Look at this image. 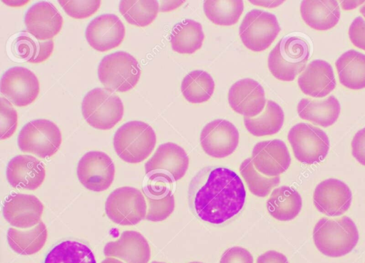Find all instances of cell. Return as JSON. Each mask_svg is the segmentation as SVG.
Returning <instances> with one entry per match:
<instances>
[{
  "label": "cell",
  "instance_id": "cell-29",
  "mask_svg": "<svg viewBox=\"0 0 365 263\" xmlns=\"http://www.w3.org/2000/svg\"><path fill=\"white\" fill-rule=\"evenodd\" d=\"M204 38L202 25L194 20L185 19L173 27L170 41L174 51L191 54L201 48Z\"/></svg>",
  "mask_w": 365,
  "mask_h": 263
},
{
  "label": "cell",
  "instance_id": "cell-32",
  "mask_svg": "<svg viewBox=\"0 0 365 263\" xmlns=\"http://www.w3.org/2000/svg\"><path fill=\"white\" fill-rule=\"evenodd\" d=\"M284 114L282 107L275 102L268 100L265 109L253 118L244 117L246 129L255 136H269L277 134L282 129Z\"/></svg>",
  "mask_w": 365,
  "mask_h": 263
},
{
  "label": "cell",
  "instance_id": "cell-41",
  "mask_svg": "<svg viewBox=\"0 0 365 263\" xmlns=\"http://www.w3.org/2000/svg\"><path fill=\"white\" fill-rule=\"evenodd\" d=\"M349 36L354 45L365 50V20L357 16L349 28Z\"/></svg>",
  "mask_w": 365,
  "mask_h": 263
},
{
  "label": "cell",
  "instance_id": "cell-47",
  "mask_svg": "<svg viewBox=\"0 0 365 263\" xmlns=\"http://www.w3.org/2000/svg\"><path fill=\"white\" fill-rule=\"evenodd\" d=\"M5 4L11 6V7H20L22 6L27 3H29V1H2Z\"/></svg>",
  "mask_w": 365,
  "mask_h": 263
},
{
  "label": "cell",
  "instance_id": "cell-36",
  "mask_svg": "<svg viewBox=\"0 0 365 263\" xmlns=\"http://www.w3.org/2000/svg\"><path fill=\"white\" fill-rule=\"evenodd\" d=\"M119 11L132 25L143 27L150 24L157 17L159 4L157 1H120Z\"/></svg>",
  "mask_w": 365,
  "mask_h": 263
},
{
  "label": "cell",
  "instance_id": "cell-28",
  "mask_svg": "<svg viewBox=\"0 0 365 263\" xmlns=\"http://www.w3.org/2000/svg\"><path fill=\"white\" fill-rule=\"evenodd\" d=\"M335 65L343 86L351 90L365 87V54L349 50L337 59Z\"/></svg>",
  "mask_w": 365,
  "mask_h": 263
},
{
  "label": "cell",
  "instance_id": "cell-6",
  "mask_svg": "<svg viewBox=\"0 0 365 263\" xmlns=\"http://www.w3.org/2000/svg\"><path fill=\"white\" fill-rule=\"evenodd\" d=\"M81 109L87 123L101 130L112 129L123 115V104L119 97L101 87L94 88L86 95Z\"/></svg>",
  "mask_w": 365,
  "mask_h": 263
},
{
  "label": "cell",
  "instance_id": "cell-11",
  "mask_svg": "<svg viewBox=\"0 0 365 263\" xmlns=\"http://www.w3.org/2000/svg\"><path fill=\"white\" fill-rule=\"evenodd\" d=\"M189 166V157L179 145L168 142L160 144L145 164L148 178H160L170 186L181 179Z\"/></svg>",
  "mask_w": 365,
  "mask_h": 263
},
{
  "label": "cell",
  "instance_id": "cell-44",
  "mask_svg": "<svg viewBox=\"0 0 365 263\" xmlns=\"http://www.w3.org/2000/svg\"><path fill=\"white\" fill-rule=\"evenodd\" d=\"M184 1H162L160 6V11H169L182 4Z\"/></svg>",
  "mask_w": 365,
  "mask_h": 263
},
{
  "label": "cell",
  "instance_id": "cell-12",
  "mask_svg": "<svg viewBox=\"0 0 365 263\" xmlns=\"http://www.w3.org/2000/svg\"><path fill=\"white\" fill-rule=\"evenodd\" d=\"M80 183L88 190L101 192L107 190L115 177V166L110 156L103 151L86 153L77 166Z\"/></svg>",
  "mask_w": 365,
  "mask_h": 263
},
{
  "label": "cell",
  "instance_id": "cell-37",
  "mask_svg": "<svg viewBox=\"0 0 365 263\" xmlns=\"http://www.w3.org/2000/svg\"><path fill=\"white\" fill-rule=\"evenodd\" d=\"M239 170L249 190L257 197L267 196L280 183L279 176L267 177L258 172L251 158L245 159L241 163Z\"/></svg>",
  "mask_w": 365,
  "mask_h": 263
},
{
  "label": "cell",
  "instance_id": "cell-33",
  "mask_svg": "<svg viewBox=\"0 0 365 263\" xmlns=\"http://www.w3.org/2000/svg\"><path fill=\"white\" fill-rule=\"evenodd\" d=\"M215 90V82L207 72L196 70L189 73L181 83L184 97L190 103L200 104L207 101Z\"/></svg>",
  "mask_w": 365,
  "mask_h": 263
},
{
  "label": "cell",
  "instance_id": "cell-43",
  "mask_svg": "<svg viewBox=\"0 0 365 263\" xmlns=\"http://www.w3.org/2000/svg\"><path fill=\"white\" fill-rule=\"evenodd\" d=\"M256 263H289L287 257L275 250H269L260 254Z\"/></svg>",
  "mask_w": 365,
  "mask_h": 263
},
{
  "label": "cell",
  "instance_id": "cell-25",
  "mask_svg": "<svg viewBox=\"0 0 365 263\" xmlns=\"http://www.w3.org/2000/svg\"><path fill=\"white\" fill-rule=\"evenodd\" d=\"M300 13L306 24L317 31H327L334 27L341 16L336 1H302Z\"/></svg>",
  "mask_w": 365,
  "mask_h": 263
},
{
  "label": "cell",
  "instance_id": "cell-39",
  "mask_svg": "<svg viewBox=\"0 0 365 263\" xmlns=\"http://www.w3.org/2000/svg\"><path fill=\"white\" fill-rule=\"evenodd\" d=\"M59 4L72 18L82 19L94 14L101 6V1H65L59 0Z\"/></svg>",
  "mask_w": 365,
  "mask_h": 263
},
{
  "label": "cell",
  "instance_id": "cell-45",
  "mask_svg": "<svg viewBox=\"0 0 365 263\" xmlns=\"http://www.w3.org/2000/svg\"><path fill=\"white\" fill-rule=\"evenodd\" d=\"M250 3L267 8H274L283 3L284 1H250Z\"/></svg>",
  "mask_w": 365,
  "mask_h": 263
},
{
  "label": "cell",
  "instance_id": "cell-9",
  "mask_svg": "<svg viewBox=\"0 0 365 263\" xmlns=\"http://www.w3.org/2000/svg\"><path fill=\"white\" fill-rule=\"evenodd\" d=\"M106 215L120 225H134L147 215L144 195L135 188L124 186L115 189L105 203Z\"/></svg>",
  "mask_w": 365,
  "mask_h": 263
},
{
  "label": "cell",
  "instance_id": "cell-19",
  "mask_svg": "<svg viewBox=\"0 0 365 263\" xmlns=\"http://www.w3.org/2000/svg\"><path fill=\"white\" fill-rule=\"evenodd\" d=\"M63 20L54 6L48 1L32 5L24 18L26 31L41 41L51 40L61 30Z\"/></svg>",
  "mask_w": 365,
  "mask_h": 263
},
{
  "label": "cell",
  "instance_id": "cell-30",
  "mask_svg": "<svg viewBox=\"0 0 365 263\" xmlns=\"http://www.w3.org/2000/svg\"><path fill=\"white\" fill-rule=\"evenodd\" d=\"M47 240V229L43 222L32 228L21 230L10 227L7 231V241L10 247L22 255H31L40 251Z\"/></svg>",
  "mask_w": 365,
  "mask_h": 263
},
{
  "label": "cell",
  "instance_id": "cell-27",
  "mask_svg": "<svg viewBox=\"0 0 365 263\" xmlns=\"http://www.w3.org/2000/svg\"><path fill=\"white\" fill-rule=\"evenodd\" d=\"M302 200L299 193L289 186L274 188L267 201L269 215L279 221H289L300 213Z\"/></svg>",
  "mask_w": 365,
  "mask_h": 263
},
{
  "label": "cell",
  "instance_id": "cell-40",
  "mask_svg": "<svg viewBox=\"0 0 365 263\" xmlns=\"http://www.w3.org/2000/svg\"><path fill=\"white\" fill-rule=\"evenodd\" d=\"M220 263H254L252 254L242 247H232L222 254Z\"/></svg>",
  "mask_w": 365,
  "mask_h": 263
},
{
  "label": "cell",
  "instance_id": "cell-5",
  "mask_svg": "<svg viewBox=\"0 0 365 263\" xmlns=\"http://www.w3.org/2000/svg\"><path fill=\"white\" fill-rule=\"evenodd\" d=\"M98 76L105 88L110 92H125L133 89L140 76L137 60L125 51H116L101 60Z\"/></svg>",
  "mask_w": 365,
  "mask_h": 263
},
{
  "label": "cell",
  "instance_id": "cell-24",
  "mask_svg": "<svg viewBox=\"0 0 365 263\" xmlns=\"http://www.w3.org/2000/svg\"><path fill=\"white\" fill-rule=\"evenodd\" d=\"M143 190L148 204L145 219L152 222L167 219L175 209L170 185L162 179L147 177Z\"/></svg>",
  "mask_w": 365,
  "mask_h": 263
},
{
  "label": "cell",
  "instance_id": "cell-48",
  "mask_svg": "<svg viewBox=\"0 0 365 263\" xmlns=\"http://www.w3.org/2000/svg\"><path fill=\"white\" fill-rule=\"evenodd\" d=\"M101 263H124L122 261L115 259V257H107L103 259Z\"/></svg>",
  "mask_w": 365,
  "mask_h": 263
},
{
  "label": "cell",
  "instance_id": "cell-23",
  "mask_svg": "<svg viewBox=\"0 0 365 263\" xmlns=\"http://www.w3.org/2000/svg\"><path fill=\"white\" fill-rule=\"evenodd\" d=\"M336 85L332 67L323 60H312L298 77V85L302 92L315 98L326 97Z\"/></svg>",
  "mask_w": 365,
  "mask_h": 263
},
{
  "label": "cell",
  "instance_id": "cell-20",
  "mask_svg": "<svg viewBox=\"0 0 365 263\" xmlns=\"http://www.w3.org/2000/svg\"><path fill=\"white\" fill-rule=\"evenodd\" d=\"M43 211L41 200L33 195L16 193L6 199L3 215L6 220L17 228H30L38 225Z\"/></svg>",
  "mask_w": 365,
  "mask_h": 263
},
{
  "label": "cell",
  "instance_id": "cell-10",
  "mask_svg": "<svg viewBox=\"0 0 365 263\" xmlns=\"http://www.w3.org/2000/svg\"><path fill=\"white\" fill-rule=\"evenodd\" d=\"M280 29L275 15L268 11L252 9L246 14L241 22L239 35L246 48L260 52L271 45Z\"/></svg>",
  "mask_w": 365,
  "mask_h": 263
},
{
  "label": "cell",
  "instance_id": "cell-7",
  "mask_svg": "<svg viewBox=\"0 0 365 263\" xmlns=\"http://www.w3.org/2000/svg\"><path fill=\"white\" fill-rule=\"evenodd\" d=\"M61 141V132L57 125L48 119H40L23 127L18 136V146L23 152L47 158L57 152Z\"/></svg>",
  "mask_w": 365,
  "mask_h": 263
},
{
  "label": "cell",
  "instance_id": "cell-35",
  "mask_svg": "<svg viewBox=\"0 0 365 263\" xmlns=\"http://www.w3.org/2000/svg\"><path fill=\"white\" fill-rule=\"evenodd\" d=\"M203 10L213 23L219 26L235 24L244 11L243 1H205Z\"/></svg>",
  "mask_w": 365,
  "mask_h": 263
},
{
  "label": "cell",
  "instance_id": "cell-18",
  "mask_svg": "<svg viewBox=\"0 0 365 263\" xmlns=\"http://www.w3.org/2000/svg\"><path fill=\"white\" fill-rule=\"evenodd\" d=\"M266 101L264 88L251 78L237 81L228 92L230 106L235 112L245 117L253 118L261 114Z\"/></svg>",
  "mask_w": 365,
  "mask_h": 263
},
{
  "label": "cell",
  "instance_id": "cell-49",
  "mask_svg": "<svg viewBox=\"0 0 365 263\" xmlns=\"http://www.w3.org/2000/svg\"><path fill=\"white\" fill-rule=\"evenodd\" d=\"M361 15L365 18V4L359 9Z\"/></svg>",
  "mask_w": 365,
  "mask_h": 263
},
{
  "label": "cell",
  "instance_id": "cell-42",
  "mask_svg": "<svg viewBox=\"0 0 365 263\" xmlns=\"http://www.w3.org/2000/svg\"><path fill=\"white\" fill-rule=\"evenodd\" d=\"M351 146L352 156L359 163L365 166V127L356 133Z\"/></svg>",
  "mask_w": 365,
  "mask_h": 263
},
{
  "label": "cell",
  "instance_id": "cell-3",
  "mask_svg": "<svg viewBox=\"0 0 365 263\" xmlns=\"http://www.w3.org/2000/svg\"><path fill=\"white\" fill-rule=\"evenodd\" d=\"M309 53L306 40L299 36H285L270 51L268 68L277 80L293 81L305 69Z\"/></svg>",
  "mask_w": 365,
  "mask_h": 263
},
{
  "label": "cell",
  "instance_id": "cell-50",
  "mask_svg": "<svg viewBox=\"0 0 365 263\" xmlns=\"http://www.w3.org/2000/svg\"><path fill=\"white\" fill-rule=\"evenodd\" d=\"M151 263H165V262H157V261H153V262H152Z\"/></svg>",
  "mask_w": 365,
  "mask_h": 263
},
{
  "label": "cell",
  "instance_id": "cell-13",
  "mask_svg": "<svg viewBox=\"0 0 365 263\" xmlns=\"http://www.w3.org/2000/svg\"><path fill=\"white\" fill-rule=\"evenodd\" d=\"M1 93L11 104L24 107L36 99L40 86L36 75L30 70L16 66L7 70L1 79Z\"/></svg>",
  "mask_w": 365,
  "mask_h": 263
},
{
  "label": "cell",
  "instance_id": "cell-17",
  "mask_svg": "<svg viewBox=\"0 0 365 263\" xmlns=\"http://www.w3.org/2000/svg\"><path fill=\"white\" fill-rule=\"evenodd\" d=\"M125 35L121 20L113 14H105L93 18L86 29V38L89 45L100 52L119 46Z\"/></svg>",
  "mask_w": 365,
  "mask_h": 263
},
{
  "label": "cell",
  "instance_id": "cell-21",
  "mask_svg": "<svg viewBox=\"0 0 365 263\" xmlns=\"http://www.w3.org/2000/svg\"><path fill=\"white\" fill-rule=\"evenodd\" d=\"M6 175L12 187L33 190L43 183L46 170L43 163L36 157L18 155L9 161Z\"/></svg>",
  "mask_w": 365,
  "mask_h": 263
},
{
  "label": "cell",
  "instance_id": "cell-46",
  "mask_svg": "<svg viewBox=\"0 0 365 263\" xmlns=\"http://www.w3.org/2000/svg\"><path fill=\"white\" fill-rule=\"evenodd\" d=\"M364 3V1H343L340 4L344 10H350Z\"/></svg>",
  "mask_w": 365,
  "mask_h": 263
},
{
  "label": "cell",
  "instance_id": "cell-2",
  "mask_svg": "<svg viewBox=\"0 0 365 263\" xmlns=\"http://www.w3.org/2000/svg\"><path fill=\"white\" fill-rule=\"evenodd\" d=\"M359 238L358 229L348 216L337 219L322 218L317 221L313 230L316 247L330 257H339L351 252Z\"/></svg>",
  "mask_w": 365,
  "mask_h": 263
},
{
  "label": "cell",
  "instance_id": "cell-16",
  "mask_svg": "<svg viewBox=\"0 0 365 263\" xmlns=\"http://www.w3.org/2000/svg\"><path fill=\"white\" fill-rule=\"evenodd\" d=\"M251 159L257 171L267 177L279 176L291 163L288 148L280 139L257 143L252 149Z\"/></svg>",
  "mask_w": 365,
  "mask_h": 263
},
{
  "label": "cell",
  "instance_id": "cell-22",
  "mask_svg": "<svg viewBox=\"0 0 365 263\" xmlns=\"http://www.w3.org/2000/svg\"><path fill=\"white\" fill-rule=\"evenodd\" d=\"M103 252L107 257L118 258L125 263H148L151 254L145 237L133 230L124 231L117 240L108 242Z\"/></svg>",
  "mask_w": 365,
  "mask_h": 263
},
{
  "label": "cell",
  "instance_id": "cell-14",
  "mask_svg": "<svg viewBox=\"0 0 365 263\" xmlns=\"http://www.w3.org/2000/svg\"><path fill=\"white\" fill-rule=\"evenodd\" d=\"M239 132L230 122L218 119L207 123L202 129L200 136L203 151L210 156L217 159L231 155L239 144Z\"/></svg>",
  "mask_w": 365,
  "mask_h": 263
},
{
  "label": "cell",
  "instance_id": "cell-31",
  "mask_svg": "<svg viewBox=\"0 0 365 263\" xmlns=\"http://www.w3.org/2000/svg\"><path fill=\"white\" fill-rule=\"evenodd\" d=\"M11 49L16 58L36 64L49 58L53 50V41H40L30 33L23 32L13 41Z\"/></svg>",
  "mask_w": 365,
  "mask_h": 263
},
{
  "label": "cell",
  "instance_id": "cell-1",
  "mask_svg": "<svg viewBox=\"0 0 365 263\" xmlns=\"http://www.w3.org/2000/svg\"><path fill=\"white\" fill-rule=\"evenodd\" d=\"M246 199L240 177L224 167L212 169L195 194L193 205L197 216L214 225L222 224L237 215Z\"/></svg>",
  "mask_w": 365,
  "mask_h": 263
},
{
  "label": "cell",
  "instance_id": "cell-8",
  "mask_svg": "<svg viewBox=\"0 0 365 263\" xmlns=\"http://www.w3.org/2000/svg\"><path fill=\"white\" fill-rule=\"evenodd\" d=\"M294 157L302 163L322 161L329 150L327 134L321 129L307 123L293 126L287 135Z\"/></svg>",
  "mask_w": 365,
  "mask_h": 263
},
{
  "label": "cell",
  "instance_id": "cell-26",
  "mask_svg": "<svg viewBox=\"0 0 365 263\" xmlns=\"http://www.w3.org/2000/svg\"><path fill=\"white\" fill-rule=\"evenodd\" d=\"M340 111V104L333 95L321 100L302 98L297 104L300 118L323 127L334 124Z\"/></svg>",
  "mask_w": 365,
  "mask_h": 263
},
{
  "label": "cell",
  "instance_id": "cell-51",
  "mask_svg": "<svg viewBox=\"0 0 365 263\" xmlns=\"http://www.w3.org/2000/svg\"><path fill=\"white\" fill-rule=\"evenodd\" d=\"M189 263H202V262H189Z\"/></svg>",
  "mask_w": 365,
  "mask_h": 263
},
{
  "label": "cell",
  "instance_id": "cell-15",
  "mask_svg": "<svg viewBox=\"0 0 365 263\" xmlns=\"http://www.w3.org/2000/svg\"><path fill=\"white\" fill-rule=\"evenodd\" d=\"M352 193L349 186L336 178H328L315 188L313 202L321 213L329 217L342 215L351 206Z\"/></svg>",
  "mask_w": 365,
  "mask_h": 263
},
{
  "label": "cell",
  "instance_id": "cell-38",
  "mask_svg": "<svg viewBox=\"0 0 365 263\" xmlns=\"http://www.w3.org/2000/svg\"><path fill=\"white\" fill-rule=\"evenodd\" d=\"M0 133L1 139L11 137L15 132L18 124V114L11 102L1 97Z\"/></svg>",
  "mask_w": 365,
  "mask_h": 263
},
{
  "label": "cell",
  "instance_id": "cell-34",
  "mask_svg": "<svg viewBox=\"0 0 365 263\" xmlns=\"http://www.w3.org/2000/svg\"><path fill=\"white\" fill-rule=\"evenodd\" d=\"M44 263H96V261L88 246L77 241L66 240L48 253Z\"/></svg>",
  "mask_w": 365,
  "mask_h": 263
},
{
  "label": "cell",
  "instance_id": "cell-4",
  "mask_svg": "<svg viewBox=\"0 0 365 263\" xmlns=\"http://www.w3.org/2000/svg\"><path fill=\"white\" fill-rule=\"evenodd\" d=\"M156 135L153 129L141 121H130L120 126L113 137V146L124 161L137 163L146 159L153 151Z\"/></svg>",
  "mask_w": 365,
  "mask_h": 263
}]
</instances>
